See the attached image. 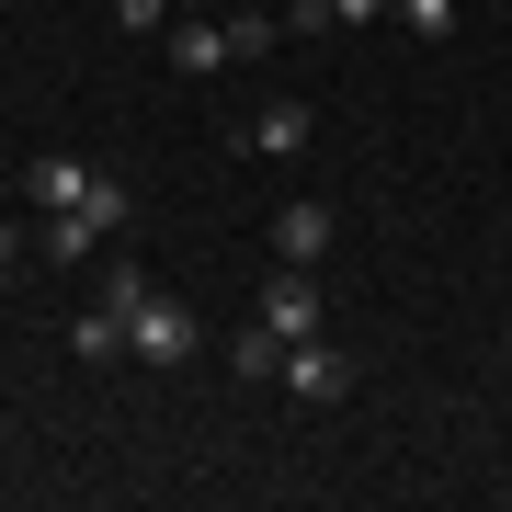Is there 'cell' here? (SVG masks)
Wrapping results in <instances>:
<instances>
[{
    "label": "cell",
    "mask_w": 512,
    "mask_h": 512,
    "mask_svg": "<svg viewBox=\"0 0 512 512\" xmlns=\"http://www.w3.org/2000/svg\"><path fill=\"white\" fill-rule=\"evenodd\" d=\"M23 251H35V228H0V274H12V262H23Z\"/></svg>",
    "instance_id": "obj_15"
},
{
    "label": "cell",
    "mask_w": 512,
    "mask_h": 512,
    "mask_svg": "<svg viewBox=\"0 0 512 512\" xmlns=\"http://www.w3.org/2000/svg\"><path fill=\"white\" fill-rule=\"evenodd\" d=\"M0 308H12V296H0Z\"/></svg>",
    "instance_id": "obj_18"
},
{
    "label": "cell",
    "mask_w": 512,
    "mask_h": 512,
    "mask_svg": "<svg viewBox=\"0 0 512 512\" xmlns=\"http://www.w3.org/2000/svg\"><path fill=\"white\" fill-rule=\"evenodd\" d=\"M103 296L126 308V353H137L148 376H183L194 353H205V319H194L171 285H148V274H103Z\"/></svg>",
    "instance_id": "obj_1"
},
{
    "label": "cell",
    "mask_w": 512,
    "mask_h": 512,
    "mask_svg": "<svg viewBox=\"0 0 512 512\" xmlns=\"http://www.w3.org/2000/svg\"><path fill=\"white\" fill-rule=\"evenodd\" d=\"M69 342H80V365H114V353H126V308H114V296H92Z\"/></svg>",
    "instance_id": "obj_8"
},
{
    "label": "cell",
    "mask_w": 512,
    "mask_h": 512,
    "mask_svg": "<svg viewBox=\"0 0 512 512\" xmlns=\"http://www.w3.org/2000/svg\"><path fill=\"white\" fill-rule=\"evenodd\" d=\"M342 387H353V365H342V353L319 342V330H308V342H285V399L330 410V399H342Z\"/></svg>",
    "instance_id": "obj_3"
},
{
    "label": "cell",
    "mask_w": 512,
    "mask_h": 512,
    "mask_svg": "<svg viewBox=\"0 0 512 512\" xmlns=\"http://www.w3.org/2000/svg\"><path fill=\"white\" fill-rule=\"evenodd\" d=\"M399 23H410L421 46H444V35H456V0H399Z\"/></svg>",
    "instance_id": "obj_12"
},
{
    "label": "cell",
    "mask_w": 512,
    "mask_h": 512,
    "mask_svg": "<svg viewBox=\"0 0 512 512\" xmlns=\"http://www.w3.org/2000/svg\"><path fill=\"white\" fill-rule=\"evenodd\" d=\"M274 35H285V23H262V12H228V57H262Z\"/></svg>",
    "instance_id": "obj_14"
},
{
    "label": "cell",
    "mask_w": 512,
    "mask_h": 512,
    "mask_svg": "<svg viewBox=\"0 0 512 512\" xmlns=\"http://www.w3.org/2000/svg\"><path fill=\"white\" fill-rule=\"evenodd\" d=\"M92 239H103V228L80 217V205H69V217H35V251H46V262H92Z\"/></svg>",
    "instance_id": "obj_9"
},
{
    "label": "cell",
    "mask_w": 512,
    "mask_h": 512,
    "mask_svg": "<svg viewBox=\"0 0 512 512\" xmlns=\"http://www.w3.org/2000/svg\"><path fill=\"white\" fill-rule=\"evenodd\" d=\"M23 194H35V205H46V217H69V205H80V194H92V160H69V148H46V160H35V171H23Z\"/></svg>",
    "instance_id": "obj_4"
},
{
    "label": "cell",
    "mask_w": 512,
    "mask_h": 512,
    "mask_svg": "<svg viewBox=\"0 0 512 512\" xmlns=\"http://www.w3.org/2000/svg\"><path fill=\"white\" fill-rule=\"evenodd\" d=\"M274 262H330V205H285L274 217Z\"/></svg>",
    "instance_id": "obj_6"
},
{
    "label": "cell",
    "mask_w": 512,
    "mask_h": 512,
    "mask_svg": "<svg viewBox=\"0 0 512 512\" xmlns=\"http://www.w3.org/2000/svg\"><path fill=\"white\" fill-rule=\"evenodd\" d=\"M171 69H183V80L228 69V23H217V12H205V23H171Z\"/></svg>",
    "instance_id": "obj_7"
},
{
    "label": "cell",
    "mask_w": 512,
    "mask_h": 512,
    "mask_svg": "<svg viewBox=\"0 0 512 512\" xmlns=\"http://www.w3.org/2000/svg\"><path fill=\"white\" fill-rule=\"evenodd\" d=\"M239 148H251V160H296V148H308V103H262L251 126H239Z\"/></svg>",
    "instance_id": "obj_5"
},
{
    "label": "cell",
    "mask_w": 512,
    "mask_h": 512,
    "mask_svg": "<svg viewBox=\"0 0 512 512\" xmlns=\"http://www.w3.org/2000/svg\"><path fill=\"white\" fill-rule=\"evenodd\" d=\"M183 12H217V0H183Z\"/></svg>",
    "instance_id": "obj_17"
},
{
    "label": "cell",
    "mask_w": 512,
    "mask_h": 512,
    "mask_svg": "<svg viewBox=\"0 0 512 512\" xmlns=\"http://www.w3.org/2000/svg\"><path fill=\"white\" fill-rule=\"evenodd\" d=\"M80 217H92V228L114 239V228H126V217H137V194H126V183H114V171H92V194H80Z\"/></svg>",
    "instance_id": "obj_11"
},
{
    "label": "cell",
    "mask_w": 512,
    "mask_h": 512,
    "mask_svg": "<svg viewBox=\"0 0 512 512\" xmlns=\"http://www.w3.org/2000/svg\"><path fill=\"white\" fill-rule=\"evenodd\" d=\"M262 319H274L285 342H308L319 330V262H274V274H262Z\"/></svg>",
    "instance_id": "obj_2"
},
{
    "label": "cell",
    "mask_w": 512,
    "mask_h": 512,
    "mask_svg": "<svg viewBox=\"0 0 512 512\" xmlns=\"http://www.w3.org/2000/svg\"><path fill=\"white\" fill-rule=\"evenodd\" d=\"M387 12V0H330V23H376Z\"/></svg>",
    "instance_id": "obj_16"
},
{
    "label": "cell",
    "mask_w": 512,
    "mask_h": 512,
    "mask_svg": "<svg viewBox=\"0 0 512 512\" xmlns=\"http://www.w3.org/2000/svg\"><path fill=\"white\" fill-rule=\"evenodd\" d=\"M228 365H239V376H285V330H274V319H251V330L228 342Z\"/></svg>",
    "instance_id": "obj_10"
},
{
    "label": "cell",
    "mask_w": 512,
    "mask_h": 512,
    "mask_svg": "<svg viewBox=\"0 0 512 512\" xmlns=\"http://www.w3.org/2000/svg\"><path fill=\"white\" fill-rule=\"evenodd\" d=\"M171 12H183V0H114V23H126V35H171Z\"/></svg>",
    "instance_id": "obj_13"
}]
</instances>
